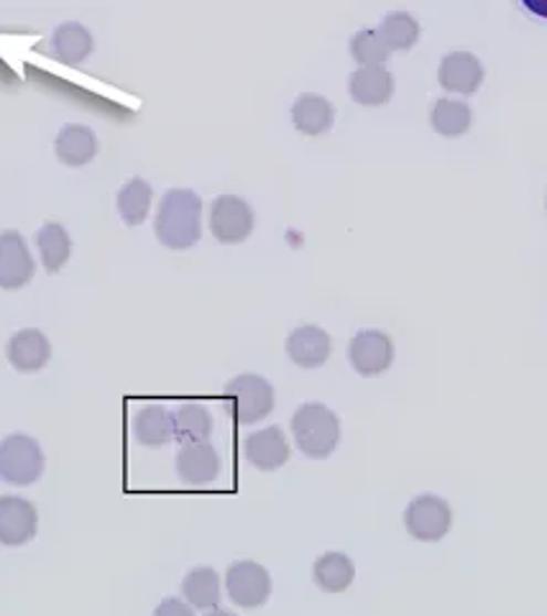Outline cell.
Wrapping results in <instances>:
<instances>
[{"label": "cell", "instance_id": "2", "mask_svg": "<svg viewBox=\"0 0 547 616\" xmlns=\"http://www.w3.org/2000/svg\"><path fill=\"white\" fill-rule=\"evenodd\" d=\"M292 435H295V442L302 453L315 458V461H323L338 448L340 420L330 407L320 405V401H307L292 417Z\"/></svg>", "mask_w": 547, "mask_h": 616}, {"label": "cell", "instance_id": "4", "mask_svg": "<svg viewBox=\"0 0 547 616\" xmlns=\"http://www.w3.org/2000/svg\"><path fill=\"white\" fill-rule=\"evenodd\" d=\"M228 413L239 425H253L274 409V386L259 374H241L225 384Z\"/></svg>", "mask_w": 547, "mask_h": 616}, {"label": "cell", "instance_id": "3", "mask_svg": "<svg viewBox=\"0 0 547 616\" xmlns=\"http://www.w3.org/2000/svg\"><path fill=\"white\" fill-rule=\"evenodd\" d=\"M44 473V450L31 435L13 432L0 440V481L31 487Z\"/></svg>", "mask_w": 547, "mask_h": 616}, {"label": "cell", "instance_id": "25", "mask_svg": "<svg viewBox=\"0 0 547 616\" xmlns=\"http://www.w3.org/2000/svg\"><path fill=\"white\" fill-rule=\"evenodd\" d=\"M151 200H154L151 185L141 177H134V179H128L124 187H120L116 205H118L120 218H124L128 226H141L146 216H149Z\"/></svg>", "mask_w": 547, "mask_h": 616}, {"label": "cell", "instance_id": "15", "mask_svg": "<svg viewBox=\"0 0 547 616\" xmlns=\"http://www.w3.org/2000/svg\"><path fill=\"white\" fill-rule=\"evenodd\" d=\"M330 335L320 325H299L287 338V356L299 368H317L330 358Z\"/></svg>", "mask_w": 547, "mask_h": 616}, {"label": "cell", "instance_id": "11", "mask_svg": "<svg viewBox=\"0 0 547 616\" xmlns=\"http://www.w3.org/2000/svg\"><path fill=\"white\" fill-rule=\"evenodd\" d=\"M177 473L187 487H210L220 476V456L210 442H190L177 453Z\"/></svg>", "mask_w": 547, "mask_h": 616}, {"label": "cell", "instance_id": "29", "mask_svg": "<svg viewBox=\"0 0 547 616\" xmlns=\"http://www.w3.org/2000/svg\"><path fill=\"white\" fill-rule=\"evenodd\" d=\"M154 616H194V612L190 604L182 602V598H165V602L157 606Z\"/></svg>", "mask_w": 547, "mask_h": 616}, {"label": "cell", "instance_id": "10", "mask_svg": "<svg viewBox=\"0 0 547 616\" xmlns=\"http://www.w3.org/2000/svg\"><path fill=\"white\" fill-rule=\"evenodd\" d=\"M39 514L31 501L21 497H0V542L8 547L27 545L36 535Z\"/></svg>", "mask_w": 547, "mask_h": 616}, {"label": "cell", "instance_id": "7", "mask_svg": "<svg viewBox=\"0 0 547 616\" xmlns=\"http://www.w3.org/2000/svg\"><path fill=\"white\" fill-rule=\"evenodd\" d=\"M210 231L220 243H241L253 231V210L235 195H220L210 208Z\"/></svg>", "mask_w": 547, "mask_h": 616}, {"label": "cell", "instance_id": "23", "mask_svg": "<svg viewBox=\"0 0 547 616\" xmlns=\"http://www.w3.org/2000/svg\"><path fill=\"white\" fill-rule=\"evenodd\" d=\"M210 432L212 417L206 405H200V401H185V405L177 407L175 438L182 442V446H190V442H208Z\"/></svg>", "mask_w": 547, "mask_h": 616}, {"label": "cell", "instance_id": "22", "mask_svg": "<svg viewBox=\"0 0 547 616\" xmlns=\"http://www.w3.org/2000/svg\"><path fill=\"white\" fill-rule=\"evenodd\" d=\"M313 578L328 594H340L356 578V565L346 553H325L313 565Z\"/></svg>", "mask_w": 547, "mask_h": 616}, {"label": "cell", "instance_id": "17", "mask_svg": "<svg viewBox=\"0 0 547 616\" xmlns=\"http://www.w3.org/2000/svg\"><path fill=\"white\" fill-rule=\"evenodd\" d=\"M333 121H336V108L323 95H299L295 105H292V123L305 136L325 134V130H330Z\"/></svg>", "mask_w": 547, "mask_h": 616}, {"label": "cell", "instance_id": "24", "mask_svg": "<svg viewBox=\"0 0 547 616\" xmlns=\"http://www.w3.org/2000/svg\"><path fill=\"white\" fill-rule=\"evenodd\" d=\"M36 246L49 274H56V271L67 264L72 253V238L62 223H44L42 231L36 233Z\"/></svg>", "mask_w": 547, "mask_h": 616}, {"label": "cell", "instance_id": "5", "mask_svg": "<svg viewBox=\"0 0 547 616\" xmlns=\"http://www.w3.org/2000/svg\"><path fill=\"white\" fill-rule=\"evenodd\" d=\"M225 591L233 604L243 606V609H259L272 596V576L264 565L239 561L225 573Z\"/></svg>", "mask_w": 547, "mask_h": 616}, {"label": "cell", "instance_id": "19", "mask_svg": "<svg viewBox=\"0 0 547 616\" xmlns=\"http://www.w3.org/2000/svg\"><path fill=\"white\" fill-rule=\"evenodd\" d=\"M93 52V36L83 23H62L49 41V54L62 64H80Z\"/></svg>", "mask_w": 547, "mask_h": 616}, {"label": "cell", "instance_id": "16", "mask_svg": "<svg viewBox=\"0 0 547 616\" xmlns=\"http://www.w3.org/2000/svg\"><path fill=\"white\" fill-rule=\"evenodd\" d=\"M348 90L358 105L374 108L395 95V77L387 67H358L348 80Z\"/></svg>", "mask_w": 547, "mask_h": 616}, {"label": "cell", "instance_id": "30", "mask_svg": "<svg viewBox=\"0 0 547 616\" xmlns=\"http://www.w3.org/2000/svg\"><path fill=\"white\" fill-rule=\"evenodd\" d=\"M527 8H529V11H533V13L545 15V19H547V3H533V0H529Z\"/></svg>", "mask_w": 547, "mask_h": 616}, {"label": "cell", "instance_id": "14", "mask_svg": "<svg viewBox=\"0 0 547 616\" xmlns=\"http://www.w3.org/2000/svg\"><path fill=\"white\" fill-rule=\"evenodd\" d=\"M438 80L440 85L451 90V93L471 95L476 93L481 82H484V64L471 52H453L440 62Z\"/></svg>", "mask_w": 547, "mask_h": 616}, {"label": "cell", "instance_id": "9", "mask_svg": "<svg viewBox=\"0 0 547 616\" xmlns=\"http://www.w3.org/2000/svg\"><path fill=\"white\" fill-rule=\"evenodd\" d=\"M36 264L21 233H0V290H21L31 282Z\"/></svg>", "mask_w": 547, "mask_h": 616}, {"label": "cell", "instance_id": "8", "mask_svg": "<svg viewBox=\"0 0 547 616\" xmlns=\"http://www.w3.org/2000/svg\"><path fill=\"white\" fill-rule=\"evenodd\" d=\"M348 358L361 376H379L395 361V343L381 331H361L350 341Z\"/></svg>", "mask_w": 547, "mask_h": 616}, {"label": "cell", "instance_id": "21", "mask_svg": "<svg viewBox=\"0 0 547 616\" xmlns=\"http://www.w3.org/2000/svg\"><path fill=\"white\" fill-rule=\"evenodd\" d=\"M182 596L192 609H206V612L218 609L220 598H223L220 596L218 571L206 568V565L192 568L182 581Z\"/></svg>", "mask_w": 547, "mask_h": 616}, {"label": "cell", "instance_id": "20", "mask_svg": "<svg viewBox=\"0 0 547 616\" xmlns=\"http://www.w3.org/2000/svg\"><path fill=\"white\" fill-rule=\"evenodd\" d=\"M54 152L67 167H85L97 154V136L87 126H64L54 142Z\"/></svg>", "mask_w": 547, "mask_h": 616}, {"label": "cell", "instance_id": "1", "mask_svg": "<svg viewBox=\"0 0 547 616\" xmlns=\"http://www.w3.org/2000/svg\"><path fill=\"white\" fill-rule=\"evenodd\" d=\"M154 231L171 251L192 249L202 236V200L198 192L169 190L161 197Z\"/></svg>", "mask_w": 547, "mask_h": 616}, {"label": "cell", "instance_id": "28", "mask_svg": "<svg viewBox=\"0 0 547 616\" xmlns=\"http://www.w3.org/2000/svg\"><path fill=\"white\" fill-rule=\"evenodd\" d=\"M350 54L361 67H383V62L389 60V46L383 44L379 31L364 29L350 39Z\"/></svg>", "mask_w": 547, "mask_h": 616}, {"label": "cell", "instance_id": "12", "mask_svg": "<svg viewBox=\"0 0 547 616\" xmlns=\"http://www.w3.org/2000/svg\"><path fill=\"white\" fill-rule=\"evenodd\" d=\"M246 461L259 471H276L290 461V442L284 438L282 427H266V430L251 432L243 442Z\"/></svg>", "mask_w": 547, "mask_h": 616}, {"label": "cell", "instance_id": "31", "mask_svg": "<svg viewBox=\"0 0 547 616\" xmlns=\"http://www.w3.org/2000/svg\"><path fill=\"white\" fill-rule=\"evenodd\" d=\"M206 616H235L233 612H225V609H210Z\"/></svg>", "mask_w": 547, "mask_h": 616}, {"label": "cell", "instance_id": "6", "mask_svg": "<svg viewBox=\"0 0 547 616\" xmlns=\"http://www.w3.org/2000/svg\"><path fill=\"white\" fill-rule=\"evenodd\" d=\"M453 522V512L448 507V501L432 494H422L407 507L404 512V524L407 532L414 540L422 542H438L448 535Z\"/></svg>", "mask_w": 547, "mask_h": 616}, {"label": "cell", "instance_id": "27", "mask_svg": "<svg viewBox=\"0 0 547 616\" xmlns=\"http://www.w3.org/2000/svg\"><path fill=\"white\" fill-rule=\"evenodd\" d=\"M430 123L443 136H463L471 128V108L459 101H438L430 113Z\"/></svg>", "mask_w": 547, "mask_h": 616}, {"label": "cell", "instance_id": "18", "mask_svg": "<svg viewBox=\"0 0 547 616\" xmlns=\"http://www.w3.org/2000/svg\"><path fill=\"white\" fill-rule=\"evenodd\" d=\"M134 435L146 448H161L175 440V415L165 405H146L134 417Z\"/></svg>", "mask_w": 547, "mask_h": 616}, {"label": "cell", "instance_id": "26", "mask_svg": "<svg viewBox=\"0 0 547 616\" xmlns=\"http://www.w3.org/2000/svg\"><path fill=\"white\" fill-rule=\"evenodd\" d=\"M379 36L383 39V44L389 46V52H395V49L397 52H407V49L418 44L420 23L407 11H395L381 21Z\"/></svg>", "mask_w": 547, "mask_h": 616}, {"label": "cell", "instance_id": "13", "mask_svg": "<svg viewBox=\"0 0 547 616\" xmlns=\"http://www.w3.org/2000/svg\"><path fill=\"white\" fill-rule=\"evenodd\" d=\"M8 361L15 372L21 374H34L42 372L52 358V343H49L46 335L36 327H27V331H19L8 341Z\"/></svg>", "mask_w": 547, "mask_h": 616}]
</instances>
